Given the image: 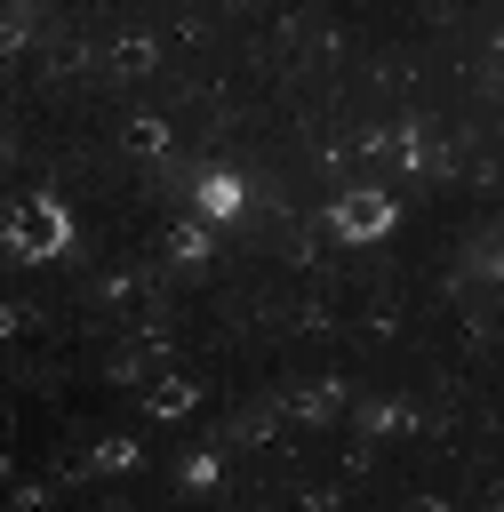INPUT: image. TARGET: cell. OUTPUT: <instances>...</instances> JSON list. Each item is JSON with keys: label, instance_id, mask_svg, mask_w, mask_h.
Masks as SVG:
<instances>
[{"label": "cell", "instance_id": "obj_1", "mask_svg": "<svg viewBox=\"0 0 504 512\" xmlns=\"http://www.w3.org/2000/svg\"><path fill=\"white\" fill-rule=\"evenodd\" d=\"M8 232H16L24 256H56V248H64V208H56V200H24Z\"/></svg>", "mask_w": 504, "mask_h": 512}, {"label": "cell", "instance_id": "obj_2", "mask_svg": "<svg viewBox=\"0 0 504 512\" xmlns=\"http://www.w3.org/2000/svg\"><path fill=\"white\" fill-rule=\"evenodd\" d=\"M384 224H392V200H384V192H344V200H336V232H344V240H376Z\"/></svg>", "mask_w": 504, "mask_h": 512}, {"label": "cell", "instance_id": "obj_3", "mask_svg": "<svg viewBox=\"0 0 504 512\" xmlns=\"http://www.w3.org/2000/svg\"><path fill=\"white\" fill-rule=\"evenodd\" d=\"M200 208L208 216H240V176H208L200 184Z\"/></svg>", "mask_w": 504, "mask_h": 512}, {"label": "cell", "instance_id": "obj_4", "mask_svg": "<svg viewBox=\"0 0 504 512\" xmlns=\"http://www.w3.org/2000/svg\"><path fill=\"white\" fill-rule=\"evenodd\" d=\"M0 328H8V312H0Z\"/></svg>", "mask_w": 504, "mask_h": 512}]
</instances>
